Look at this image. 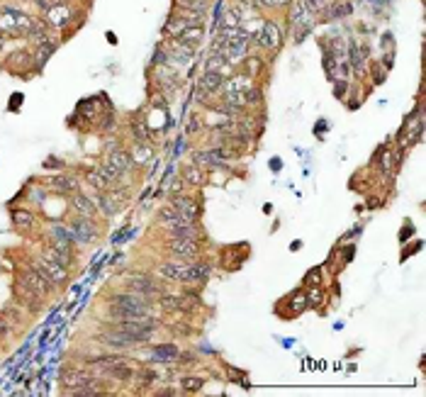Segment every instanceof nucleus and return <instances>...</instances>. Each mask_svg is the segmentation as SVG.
I'll use <instances>...</instances> for the list:
<instances>
[{
  "mask_svg": "<svg viewBox=\"0 0 426 397\" xmlns=\"http://www.w3.org/2000/svg\"><path fill=\"white\" fill-rule=\"evenodd\" d=\"M156 395H161V397H171V395H176V392H173V390H158Z\"/></svg>",
  "mask_w": 426,
  "mask_h": 397,
  "instance_id": "45",
  "label": "nucleus"
},
{
  "mask_svg": "<svg viewBox=\"0 0 426 397\" xmlns=\"http://www.w3.org/2000/svg\"><path fill=\"white\" fill-rule=\"evenodd\" d=\"M188 266L190 263H186V261H166V263H161V266L156 268V273L161 278H166V280H176V283H186L188 278Z\"/></svg>",
  "mask_w": 426,
  "mask_h": 397,
  "instance_id": "9",
  "label": "nucleus"
},
{
  "mask_svg": "<svg viewBox=\"0 0 426 397\" xmlns=\"http://www.w3.org/2000/svg\"><path fill=\"white\" fill-rule=\"evenodd\" d=\"M348 59H351V66H353V71L356 74H363V61H365V54H361L358 51V44L356 42H348Z\"/></svg>",
  "mask_w": 426,
  "mask_h": 397,
  "instance_id": "24",
  "label": "nucleus"
},
{
  "mask_svg": "<svg viewBox=\"0 0 426 397\" xmlns=\"http://www.w3.org/2000/svg\"><path fill=\"white\" fill-rule=\"evenodd\" d=\"M371 3H375V5H385V3H390V0H371Z\"/></svg>",
  "mask_w": 426,
  "mask_h": 397,
  "instance_id": "46",
  "label": "nucleus"
},
{
  "mask_svg": "<svg viewBox=\"0 0 426 397\" xmlns=\"http://www.w3.org/2000/svg\"><path fill=\"white\" fill-rule=\"evenodd\" d=\"M171 205L176 207L178 212L183 214V217H190V220H197V203H195L193 197H188V195H171Z\"/></svg>",
  "mask_w": 426,
  "mask_h": 397,
  "instance_id": "13",
  "label": "nucleus"
},
{
  "mask_svg": "<svg viewBox=\"0 0 426 397\" xmlns=\"http://www.w3.org/2000/svg\"><path fill=\"white\" fill-rule=\"evenodd\" d=\"M71 234H73V241H81V244H90V241L98 237V227L93 222L78 214L73 222H71Z\"/></svg>",
  "mask_w": 426,
  "mask_h": 397,
  "instance_id": "7",
  "label": "nucleus"
},
{
  "mask_svg": "<svg viewBox=\"0 0 426 397\" xmlns=\"http://www.w3.org/2000/svg\"><path fill=\"white\" fill-rule=\"evenodd\" d=\"M95 339H98V341H102V344H107V346H112V349H132V346H139V344L134 341L132 336H124L122 332L98 334Z\"/></svg>",
  "mask_w": 426,
  "mask_h": 397,
  "instance_id": "12",
  "label": "nucleus"
},
{
  "mask_svg": "<svg viewBox=\"0 0 426 397\" xmlns=\"http://www.w3.org/2000/svg\"><path fill=\"white\" fill-rule=\"evenodd\" d=\"M166 251L178 261H190L200 256V246L195 239H168Z\"/></svg>",
  "mask_w": 426,
  "mask_h": 397,
  "instance_id": "3",
  "label": "nucleus"
},
{
  "mask_svg": "<svg viewBox=\"0 0 426 397\" xmlns=\"http://www.w3.org/2000/svg\"><path fill=\"white\" fill-rule=\"evenodd\" d=\"M98 205H100V210L107 214V217H112V214L120 210V203H117L115 195H98Z\"/></svg>",
  "mask_w": 426,
  "mask_h": 397,
  "instance_id": "25",
  "label": "nucleus"
},
{
  "mask_svg": "<svg viewBox=\"0 0 426 397\" xmlns=\"http://www.w3.org/2000/svg\"><path fill=\"white\" fill-rule=\"evenodd\" d=\"M3 46H5V39H3V34H0V51H3Z\"/></svg>",
  "mask_w": 426,
  "mask_h": 397,
  "instance_id": "47",
  "label": "nucleus"
},
{
  "mask_svg": "<svg viewBox=\"0 0 426 397\" xmlns=\"http://www.w3.org/2000/svg\"><path fill=\"white\" fill-rule=\"evenodd\" d=\"M49 185L56 193H78V181L71 176H54L49 181Z\"/></svg>",
  "mask_w": 426,
  "mask_h": 397,
  "instance_id": "19",
  "label": "nucleus"
},
{
  "mask_svg": "<svg viewBox=\"0 0 426 397\" xmlns=\"http://www.w3.org/2000/svg\"><path fill=\"white\" fill-rule=\"evenodd\" d=\"M37 268H42L44 273H47V278L54 283V285H66L68 283V273H66V266H61L59 261H51L47 259L44 254L37 259Z\"/></svg>",
  "mask_w": 426,
  "mask_h": 397,
  "instance_id": "6",
  "label": "nucleus"
},
{
  "mask_svg": "<svg viewBox=\"0 0 426 397\" xmlns=\"http://www.w3.org/2000/svg\"><path fill=\"white\" fill-rule=\"evenodd\" d=\"M263 5H270V8H278V5H287V3H292V0H261Z\"/></svg>",
  "mask_w": 426,
  "mask_h": 397,
  "instance_id": "41",
  "label": "nucleus"
},
{
  "mask_svg": "<svg viewBox=\"0 0 426 397\" xmlns=\"http://www.w3.org/2000/svg\"><path fill=\"white\" fill-rule=\"evenodd\" d=\"M20 283L22 285H27L34 295H39V297H44V295H49L51 290H54V283L47 278V273L42 270V268H27L25 273H22V278H20Z\"/></svg>",
  "mask_w": 426,
  "mask_h": 397,
  "instance_id": "2",
  "label": "nucleus"
},
{
  "mask_svg": "<svg viewBox=\"0 0 426 397\" xmlns=\"http://www.w3.org/2000/svg\"><path fill=\"white\" fill-rule=\"evenodd\" d=\"M224 156H227V151L224 149H210V151H200V154H195V164H207V166H222L224 164Z\"/></svg>",
  "mask_w": 426,
  "mask_h": 397,
  "instance_id": "17",
  "label": "nucleus"
},
{
  "mask_svg": "<svg viewBox=\"0 0 426 397\" xmlns=\"http://www.w3.org/2000/svg\"><path fill=\"white\" fill-rule=\"evenodd\" d=\"M178 8L205 15V10H207V0H178Z\"/></svg>",
  "mask_w": 426,
  "mask_h": 397,
  "instance_id": "28",
  "label": "nucleus"
},
{
  "mask_svg": "<svg viewBox=\"0 0 426 397\" xmlns=\"http://www.w3.org/2000/svg\"><path fill=\"white\" fill-rule=\"evenodd\" d=\"M8 332H10V327H8V322H5V317L0 314V336H5Z\"/></svg>",
  "mask_w": 426,
  "mask_h": 397,
  "instance_id": "43",
  "label": "nucleus"
},
{
  "mask_svg": "<svg viewBox=\"0 0 426 397\" xmlns=\"http://www.w3.org/2000/svg\"><path fill=\"white\" fill-rule=\"evenodd\" d=\"M305 310H307V295L305 293H295V295L290 297V312H292V317L302 314Z\"/></svg>",
  "mask_w": 426,
  "mask_h": 397,
  "instance_id": "29",
  "label": "nucleus"
},
{
  "mask_svg": "<svg viewBox=\"0 0 426 397\" xmlns=\"http://www.w3.org/2000/svg\"><path fill=\"white\" fill-rule=\"evenodd\" d=\"M202 37H205L202 25H193V27H186L183 32H180L178 42H180V44H186V46H190V49H195V46L202 42Z\"/></svg>",
  "mask_w": 426,
  "mask_h": 397,
  "instance_id": "18",
  "label": "nucleus"
},
{
  "mask_svg": "<svg viewBox=\"0 0 426 397\" xmlns=\"http://www.w3.org/2000/svg\"><path fill=\"white\" fill-rule=\"evenodd\" d=\"M61 385L66 390H81V388H98L100 390V383L88 373V370H68L61 375Z\"/></svg>",
  "mask_w": 426,
  "mask_h": 397,
  "instance_id": "5",
  "label": "nucleus"
},
{
  "mask_svg": "<svg viewBox=\"0 0 426 397\" xmlns=\"http://www.w3.org/2000/svg\"><path fill=\"white\" fill-rule=\"evenodd\" d=\"M158 305L163 307L166 312H193L195 305H197V297L195 295H171V293H161Z\"/></svg>",
  "mask_w": 426,
  "mask_h": 397,
  "instance_id": "4",
  "label": "nucleus"
},
{
  "mask_svg": "<svg viewBox=\"0 0 426 397\" xmlns=\"http://www.w3.org/2000/svg\"><path fill=\"white\" fill-rule=\"evenodd\" d=\"M280 42H283V37H280L278 25H275V22H266L263 29H261V34H258V44L263 46V49H278Z\"/></svg>",
  "mask_w": 426,
  "mask_h": 397,
  "instance_id": "11",
  "label": "nucleus"
},
{
  "mask_svg": "<svg viewBox=\"0 0 426 397\" xmlns=\"http://www.w3.org/2000/svg\"><path fill=\"white\" fill-rule=\"evenodd\" d=\"M205 385L202 378H183V390H188V392H200Z\"/></svg>",
  "mask_w": 426,
  "mask_h": 397,
  "instance_id": "35",
  "label": "nucleus"
},
{
  "mask_svg": "<svg viewBox=\"0 0 426 397\" xmlns=\"http://www.w3.org/2000/svg\"><path fill=\"white\" fill-rule=\"evenodd\" d=\"M224 78L222 74H217V71H207V74L200 78V85H197V95L200 98H210L214 93H219L224 88Z\"/></svg>",
  "mask_w": 426,
  "mask_h": 397,
  "instance_id": "10",
  "label": "nucleus"
},
{
  "mask_svg": "<svg viewBox=\"0 0 426 397\" xmlns=\"http://www.w3.org/2000/svg\"><path fill=\"white\" fill-rule=\"evenodd\" d=\"M319 273H322V268H312V270L307 273V278H305L307 285H309V283H312V285H319V280H322V278H319Z\"/></svg>",
  "mask_w": 426,
  "mask_h": 397,
  "instance_id": "38",
  "label": "nucleus"
},
{
  "mask_svg": "<svg viewBox=\"0 0 426 397\" xmlns=\"http://www.w3.org/2000/svg\"><path fill=\"white\" fill-rule=\"evenodd\" d=\"M132 132H134V141L137 144H146L149 141V130H146V122L144 120H137L132 124Z\"/></svg>",
  "mask_w": 426,
  "mask_h": 397,
  "instance_id": "31",
  "label": "nucleus"
},
{
  "mask_svg": "<svg viewBox=\"0 0 426 397\" xmlns=\"http://www.w3.org/2000/svg\"><path fill=\"white\" fill-rule=\"evenodd\" d=\"M207 276H210V266L207 263H195V266H188L186 283H202Z\"/></svg>",
  "mask_w": 426,
  "mask_h": 397,
  "instance_id": "23",
  "label": "nucleus"
},
{
  "mask_svg": "<svg viewBox=\"0 0 426 397\" xmlns=\"http://www.w3.org/2000/svg\"><path fill=\"white\" fill-rule=\"evenodd\" d=\"M180 188H183V181H178V178H176V181L171 183V195H178V193H180Z\"/></svg>",
  "mask_w": 426,
  "mask_h": 397,
  "instance_id": "42",
  "label": "nucleus"
},
{
  "mask_svg": "<svg viewBox=\"0 0 426 397\" xmlns=\"http://www.w3.org/2000/svg\"><path fill=\"white\" fill-rule=\"evenodd\" d=\"M343 93H346V83L339 81V83H336V98H343Z\"/></svg>",
  "mask_w": 426,
  "mask_h": 397,
  "instance_id": "44",
  "label": "nucleus"
},
{
  "mask_svg": "<svg viewBox=\"0 0 426 397\" xmlns=\"http://www.w3.org/2000/svg\"><path fill=\"white\" fill-rule=\"evenodd\" d=\"M127 287H129L132 293H137V295H144V297H149V295H161V285H158L154 278H149V276H132V278H127Z\"/></svg>",
  "mask_w": 426,
  "mask_h": 397,
  "instance_id": "8",
  "label": "nucleus"
},
{
  "mask_svg": "<svg viewBox=\"0 0 426 397\" xmlns=\"http://www.w3.org/2000/svg\"><path fill=\"white\" fill-rule=\"evenodd\" d=\"M183 181H186L188 185H202L205 183V176H202V171L195 166V164H190V166H186V171H183Z\"/></svg>",
  "mask_w": 426,
  "mask_h": 397,
  "instance_id": "26",
  "label": "nucleus"
},
{
  "mask_svg": "<svg viewBox=\"0 0 426 397\" xmlns=\"http://www.w3.org/2000/svg\"><path fill=\"white\" fill-rule=\"evenodd\" d=\"M71 205H73L76 210H78V214H83V217H93L95 212H98V205L90 200V197H85V195L76 193L73 197H71Z\"/></svg>",
  "mask_w": 426,
  "mask_h": 397,
  "instance_id": "20",
  "label": "nucleus"
},
{
  "mask_svg": "<svg viewBox=\"0 0 426 397\" xmlns=\"http://www.w3.org/2000/svg\"><path fill=\"white\" fill-rule=\"evenodd\" d=\"M351 12H353V5L343 0V3H336L334 8H329V17H331V20H341V17H348Z\"/></svg>",
  "mask_w": 426,
  "mask_h": 397,
  "instance_id": "27",
  "label": "nucleus"
},
{
  "mask_svg": "<svg viewBox=\"0 0 426 397\" xmlns=\"http://www.w3.org/2000/svg\"><path fill=\"white\" fill-rule=\"evenodd\" d=\"M246 61H249V74L246 76H251V74H256V71H258V59H256V56H253V59H246Z\"/></svg>",
  "mask_w": 426,
  "mask_h": 397,
  "instance_id": "40",
  "label": "nucleus"
},
{
  "mask_svg": "<svg viewBox=\"0 0 426 397\" xmlns=\"http://www.w3.org/2000/svg\"><path fill=\"white\" fill-rule=\"evenodd\" d=\"M12 222H15V227L20 231H29L34 227V214L27 212V210H15L12 212Z\"/></svg>",
  "mask_w": 426,
  "mask_h": 397,
  "instance_id": "22",
  "label": "nucleus"
},
{
  "mask_svg": "<svg viewBox=\"0 0 426 397\" xmlns=\"http://www.w3.org/2000/svg\"><path fill=\"white\" fill-rule=\"evenodd\" d=\"M178 346L176 344H156L154 349H151V360H156V363H173L178 360Z\"/></svg>",
  "mask_w": 426,
  "mask_h": 397,
  "instance_id": "14",
  "label": "nucleus"
},
{
  "mask_svg": "<svg viewBox=\"0 0 426 397\" xmlns=\"http://www.w3.org/2000/svg\"><path fill=\"white\" fill-rule=\"evenodd\" d=\"M392 154H382V161H380V171H382V173H390V168H392V164H395V161H392Z\"/></svg>",
  "mask_w": 426,
  "mask_h": 397,
  "instance_id": "39",
  "label": "nucleus"
},
{
  "mask_svg": "<svg viewBox=\"0 0 426 397\" xmlns=\"http://www.w3.org/2000/svg\"><path fill=\"white\" fill-rule=\"evenodd\" d=\"M171 239H197V224L195 220H188V222H180L176 227H171Z\"/></svg>",
  "mask_w": 426,
  "mask_h": 397,
  "instance_id": "16",
  "label": "nucleus"
},
{
  "mask_svg": "<svg viewBox=\"0 0 426 397\" xmlns=\"http://www.w3.org/2000/svg\"><path fill=\"white\" fill-rule=\"evenodd\" d=\"M158 217H161V224H166L168 229H171V227H176V224H180V222H188V220H190V217H183V214L178 212L173 205H166V207L161 210V214H158Z\"/></svg>",
  "mask_w": 426,
  "mask_h": 397,
  "instance_id": "21",
  "label": "nucleus"
},
{
  "mask_svg": "<svg viewBox=\"0 0 426 397\" xmlns=\"http://www.w3.org/2000/svg\"><path fill=\"white\" fill-rule=\"evenodd\" d=\"M149 154H151V149H149L146 144H139V149L134 151V158H132V161H137V164H146Z\"/></svg>",
  "mask_w": 426,
  "mask_h": 397,
  "instance_id": "36",
  "label": "nucleus"
},
{
  "mask_svg": "<svg viewBox=\"0 0 426 397\" xmlns=\"http://www.w3.org/2000/svg\"><path fill=\"white\" fill-rule=\"evenodd\" d=\"M129 168H132L129 154H127V151H122V149H115V151L107 154V158H105V164L100 166V171L110 178V181H117V178L124 176Z\"/></svg>",
  "mask_w": 426,
  "mask_h": 397,
  "instance_id": "1",
  "label": "nucleus"
},
{
  "mask_svg": "<svg viewBox=\"0 0 426 397\" xmlns=\"http://www.w3.org/2000/svg\"><path fill=\"white\" fill-rule=\"evenodd\" d=\"M322 302H324V293H322V287H319V285H314L309 293H307V305L319 307Z\"/></svg>",
  "mask_w": 426,
  "mask_h": 397,
  "instance_id": "34",
  "label": "nucleus"
},
{
  "mask_svg": "<svg viewBox=\"0 0 426 397\" xmlns=\"http://www.w3.org/2000/svg\"><path fill=\"white\" fill-rule=\"evenodd\" d=\"M186 27H190V25H188V20H183V17H173V20H171V22L166 25V32H168V34H176V37H180V32H183Z\"/></svg>",
  "mask_w": 426,
  "mask_h": 397,
  "instance_id": "33",
  "label": "nucleus"
},
{
  "mask_svg": "<svg viewBox=\"0 0 426 397\" xmlns=\"http://www.w3.org/2000/svg\"><path fill=\"white\" fill-rule=\"evenodd\" d=\"M88 183L93 185V188H98V190H105V188H107L112 181L105 176L102 171H90V173H88Z\"/></svg>",
  "mask_w": 426,
  "mask_h": 397,
  "instance_id": "30",
  "label": "nucleus"
},
{
  "mask_svg": "<svg viewBox=\"0 0 426 397\" xmlns=\"http://www.w3.org/2000/svg\"><path fill=\"white\" fill-rule=\"evenodd\" d=\"M56 51V44L54 42H49V39H44V42H39V54H37V61L39 64H44L49 56Z\"/></svg>",
  "mask_w": 426,
  "mask_h": 397,
  "instance_id": "32",
  "label": "nucleus"
},
{
  "mask_svg": "<svg viewBox=\"0 0 426 397\" xmlns=\"http://www.w3.org/2000/svg\"><path fill=\"white\" fill-rule=\"evenodd\" d=\"M47 17H49V22H51L54 27H64L66 22H71V17H73V10L68 8V5H54V8L47 10Z\"/></svg>",
  "mask_w": 426,
  "mask_h": 397,
  "instance_id": "15",
  "label": "nucleus"
},
{
  "mask_svg": "<svg viewBox=\"0 0 426 397\" xmlns=\"http://www.w3.org/2000/svg\"><path fill=\"white\" fill-rule=\"evenodd\" d=\"M137 375L141 378V383H144V385H149V383H154V380H158V373H154V370H139Z\"/></svg>",
  "mask_w": 426,
  "mask_h": 397,
  "instance_id": "37",
  "label": "nucleus"
}]
</instances>
